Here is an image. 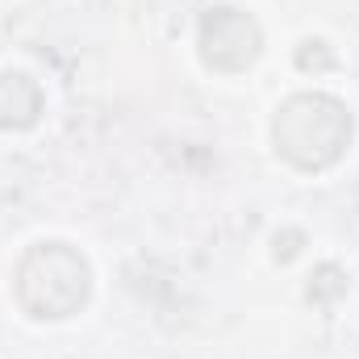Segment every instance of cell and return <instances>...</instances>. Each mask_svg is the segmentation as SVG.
Here are the masks:
<instances>
[{
    "instance_id": "cell-1",
    "label": "cell",
    "mask_w": 359,
    "mask_h": 359,
    "mask_svg": "<svg viewBox=\"0 0 359 359\" xmlns=\"http://www.w3.org/2000/svg\"><path fill=\"white\" fill-rule=\"evenodd\" d=\"M351 117L330 96H292L276 117V142L297 168H326L339 159Z\"/></svg>"
},
{
    "instance_id": "cell-2",
    "label": "cell",
    "mask_w": 359,
    "mask_h": 359,
    "mask_svg": "<svg viewBox=\"0 0 359 359\" xmlns=\"http://www.w3.org/2000/svg\"><path fill=\"white\" fill-rule=\"evenodd\" d=\"M255 50H259V34H255V25L243 13L222 8V13H213L205 21V59L209 63H217V67H243V63L255 59Z\"/></svg>"
}]
</instances>
